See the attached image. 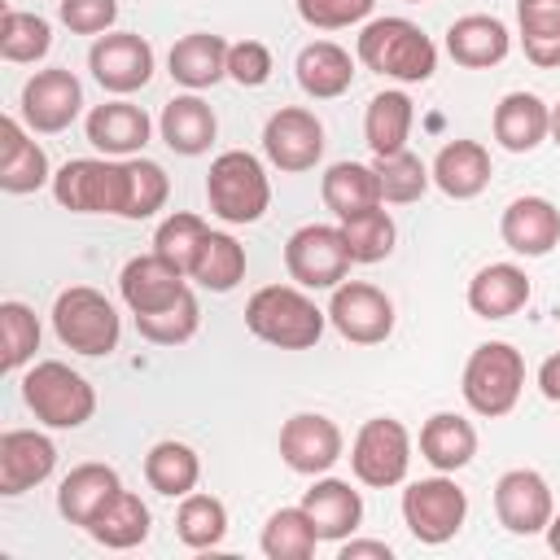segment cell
Listing matches in <instances>:
<instances>
[{
  "label": "cell",
  "instance_id": "6da1fadb",
  "mask_svg": "<svg viewBox=\"0 0 560 560\" xmlns=\"http://www.w3.org/2000/svg\"><path fill=\"white\" fill-rule=\"evenodd\" d=\"M354 52L372 74H385L398 83H429L438 70V44L411 18H398V13L363 22Z\"/></svg>",
  "mask_w": 560,
  "mask_h": 560
},
{
  "label": "cell",
  "instance_id": "7a4b0ae2",
  "mask_svg": "<svg viewBox=\"0 0 560 560\" xmlns=\"http://www.w3.org/2000/svg\"><path fill=\"white\" fill-rule=\"evenodd\" d=\"M328 311L306 298L302 284H262L245 302V328L276 350H311L324 337Z\"/></svg>",
  "mask_w": 560,
  "mask_h": 560
},
{
  "label": "cell",
  "instance_id": "3957f363",
  "mask_svg": "<svg viewBox=\"0 0 560 560\" xmlns=\"http://www.w3.org/2000/svg\"><path fill=\"white\" fill-rule=\"evenodd\" d=\"M52 201L70 214H118L127 219L131 166L127 158H70L52 171Z\"/></svg>",
  "mask_w": 560,
  "mask_h": 560
},
{
  "label": "cell",
  "instance_id": "277c9868",
  "mask_svg": "<svg viewBox=\"0 0 560 560\" xmlns=\"http://www.w3.org/2000/svg\"><path fill=\"white\" fill-rule=\"evenodd\" d=\"M22 402L48 429H83L96 416V389L61 359H39L22 372Z\"/></svg>",
  "mask_w": 560,
  "mask_h": 560
},
{
  "label": "cell",
  "instance_id": "5b68a950",
  "mask_svg": "<svg viewBox=\"0 0 560 560\" xmlns=\"http://www.w3.org/2000/svg\"><path fill=\"white\" fill-rule=\"evenodd\" d=\"M206 206L214 219L232 223V228H245V223H258L271 206V179H267V166L249 153V149H228L210 162L206 171Z\"/></svg>",
  "mask_w": 560,
  "mask_h": 560
},
{
  "label": "cell",
  "instance_id": "8992f818",
  "mask_svg": "<svg viewBox=\"0 0 560 560\" xmlns=\"http://www.w3.org/2000/svg\"><path fill=\"white\" fill-rule=\"evenodd\" d=\"M52 332H57V341L66 350H74L83 359H101V354H114L118 350L122 319H118V306L101 289L70 284L52 302Z\"/></svg>",
  "mask_w": 560,
  "mask_h": 560
},
{
  "label": "cell",
  "instance_id": "52a82bcc",
  "mask_svg": "<svg viewBox=\"0 0 560 560\" xmlns=\"http://www.w3.org/2000/svg\"><path fill=\"white\" fill-rule=\"evenodd\" d=\"M521 389H525V354L512 341H481L468 354L459 394L472 416H486V420L508 416L521 402Z\"/></svg>",
  "mask_w": 560,
  "mask_h": 560
},
{
  "label": "cell",
  "instance_id": "ba28073f",
  "mask_svg": "<svg viewBox=\"0 0 560 560\" xmlns=\"http://www.w3.org/2000/svg\"><path fill=\"white\" fill-rule=\"evenodd\" d=\"M411 468V433L402 420L394 416H372L359 424L354 442H350V472L359 486L372 490H389L402 486Z\"/></svg>",
  "mask_w": 560,
  "mask_h": 560
},
{
  "label": "cell",
  "instance_id": "9c48e42d",
  "mask_svg": "<svg viewBox=\"0 0 560 560\" xmlns=\"http://www.w3.org/2000/svg\"><path fill=\"white\" fill-rule=\"evenodd\" d=\"M464 516H468V494L455 486L451 472L420 477L402 490V525L424 547L451 542L464 529Z\"/></svg>",
  "mask_w": 560,
  "mask_h": 560
},
{
  "label": "cell",
  "instance_id": "30bf717a",
  "mask_svg": "<svg viewBox=\"0 0 560 560\" xmlns=\"http://www.w3.org/2000/svg\"><path fill=\"white\" fill-rule=\"evenodd\" d=\"M350 262L341 223H302L284 241V271L302 289H337L350 276Z\"/></svg>",
  "mask_w": 560,
  "mask_h": 560
},
{
  "label": "cell",
  "instance_id": "8fae6325",
  "mask_svg": "<svg viewBox=\"0 0 560 560\" xmlns=\"http://www.w3.org/2000/svg\"><path fill=\"white\" fill-rule=\"evenodd\" d=\"M328 324L350 346H381L394 332V302L368 280H341L328 298Z\"/></svg>",
  "mask_w": 560,
  "mask_h": 560
},
{
  "label": "cell",
  "instance_id": "7c38bea8",
  "mask_svg": "<svg viewBox=\"0 0 560 560\" xmlns=\"http://www.w3.org/2000/svg\"><path fill=\"white\" fill-rule=\"evenodd\" d=\"M88 70L105 92L131 96L153 79V44L136 31H105L88 48Z\"/></svg>",
  "mask_w": 560,
  "mask_h": 560
},
{
  "label": "cell",
  "instance_id": "4fadbf2b",
  "mask_svg": "<svg viewBox=\"0 0 560 560\" xmlns=\"http://www.w3.org/2000/svg\"><path fill=\"white\" fill-rule=\"evenodd\" d=\"M18 109H22V122H26L35 136H57V131H66V127L79 118V109H83V83H79L66 66L35 70V74L22 83Z\"/></svg>",
  "mask_w": 560,
  "mask_h": 560
},
{
  "label": "cell",
  "instance_id": "5bb4252c",
  "mask_svg": "<svg viewBox=\"0 0 560 560\" xmlns=\"http://www.w3.org/2000/svg\"><path fill=\"white\" fill-rule=\"evenodd\" d=\"M262 153L276 171L302 175L324 158V122L302 105H280L262 122Z\"/></svg>",
  "mask_w": 560,
  "mask_h": 560
},
{
  "label": "cell",
  "instance_id": "9a60e30c",
  "mask_svg": "<svg viewBox=\"0 0 560 560\" xmlns=\"http://www.w3.org/2000/svg\"><path fill=\"white\" fill-rule=\"evenodd\" d=\"M494 516L516 538L547 534V521L556 516V499H551L547 477L534 468H508L494 481Z\"/></svg>",
  "mask_w": 560,
  "mask_h": 560
},
{
  "label": "cell",
  "instance_id": "2e32d148",
  "mask_svg": "<svg viewBox=\"0 0 560 560\" xmlns=\"http://www.w3.org/2000/svg\"><path fill=\"white\" fill-rule=\"evenodd\" d=\"M346 451V438L337 420L319 411H298L280 424V459L302 477H324Z\"/></svg>",
  "mask_w": 560,
  "mask_h": 560
},
{
  "label": "cell",
  "instance_id": "e0dca14e",
  "mask_svg": "<svg viewBox=\"0 0 560 560\" xmlns=\"http://www.w3.org/2000/svg\"><path fill=\"white\" fill-rule=\"evenodd\" d=\"M184 293H188V276L175 262H166L158 249L127 258L118 271V298L131 315H153V311L179 302Z\"/></svg>",
  "mask_w": 560,
  "mask_h": 560
},
{
  "label": "cell",
  "instance_id": "ac0fdd59",
  "mask_svg": "<svg viewBox=\"0 0 560 560\" xmlns=\"http://www.w3.org/2000/svg\"><path fill=\"white\" fill-rule=\"evenodd\" d=\"M57 468V446L39 429H4L0 433V494L18 499L44 486Z\"/></svg>",
  "mask_w": 560,
  "mask_h": 560
},
{
  "label": "cell",
  "instance_id": "d6986e66",
  "mask_svg": "<svg viewBox=\"0 0 560 560\" xmlns=\"http://www.w3.org/2000/svg\"><path fill=\"white\" fill-rule=\"evenodd\" d=\"M83 131H88V144L101 149L105 158H136L153 136V118L140 105L118 96V101L92 105L83 118Z\"/></svg>",
  "mask_w": 560,
  "mask_h": 560
},
{
  "label": "cell",
  "instance_id": "ffe728a7",
  "mask_svg": "<svg viewBox=\"0 0 560 560\" xmlns=\"http://www.w3.org/2000/svg\"><path fill=\"white\" fill-rule=\"evenodd\" d=\"M52 184V166L39 140H31V127L13 114L0 118V188L22 197Z\"/></svg>",
  "mask_w": 560,
  "mask_h": 560
},
{
  "label": "cell",
  "instance_id": "44dd1931",
  "mask_svg": "<svg viewBox=\"0 0 560 560\" xmlns=\"http://www.w3.org/2000/svg\"><path fill=\"white\" fill-rule=\"evenodd\" d=\"M499 236L521 258H542L560 245V210L547 197H516L499 214Z\"/></svg>",
  "mask_w": 560,
  "mask_h": 560
},
{
  "label": "cell",
  "instance_id": "7402d4cb",
  "mask_svg": "<svg viewBox=\"0 0 560 560\" xmlns=\"http://www.w3.org/2000/svg\"><path fill=\"white\" fill-rule=\"evenodd\" d=\"M446 52L464 70H490L512 52V31L494 13H464L446 26Z\"/></svg>",
  "mask_w": 560,
  "mask_h": 560
},
{
  "label": "cell",
  "instance_id": "603a6c76",
  "mask_svg": "<svg viewBox=\"0 0 560 560\" xmlns=\"http://www.w3.org/2000/svg\"><path fill=\"white\" fill-rule=\"evenodd\" d=\"M306 516L319 529V542H346L363 525V494L341 477H315V486L302 494Z\"/></svg>",
  "mask_w": 560,
  "mask_h": 560
},
{
  "label": "cell",
  "instance_id": "cb8c5ba5",
  "mask_svg": "<svg viewBox=\"0 0 560 560\" xmlns=\"http://www.w3.org/2000/svg\"><path fill=\"white\" fill-rule=\"evenodd\" d=\"M118 490H122V477H118L114 464H96V459H92V464H74V468L61 477V486H57V512H61V521L88 529L92 516H96Z\"/></svg>",
  "mask_w": 560,
  "mask_h": 560
},
{
  "label": "cell",
  "instance_id": "d4e9b609",
  "mask_svg": "<svg viewBox=\"0 0 560 560\" xmlns=\"http://www.w3.org/2000/svg\"><path fill=\"white\" fill-rule=\"evenodd\" d=\"M158 136H162V144H166L171 153H179V158H201V153L214 144V136H219V118H214V109H210L197 92H184V96H171V101L162 105Z\"/></svg>",
  "mask_w": 560,
  "mask_h": 560
},
{
  "label": "cell",
  "instance_id": "484cf974",
  "mask_svg": "<svg viewBox=\"0 0 560 560\" xmlns=\"http://www.w3.org/2000/svg\"><path fill=\"white\" fill-rule=\"evenodd\" d=\"M166 74L188 88V92H201V88H214L219 79H228V39L223 35H210V31H192V35H179L166 52Z\"/></svg>",
  "mask_w": 560,
  "mask_h": 560
},
{
  "label": "cell",
  "instance_id": "4316f807",
  "mask_svg": "<svg viewBox=\"0 0 560 560\" xmlns=\"http://www.w3.org/2000/svg\"><path fill=\"white\" fill-rule=\"evenodd\" d=\"M490 127L508 153H534L542 140H551V105L534 92H508L494 105Z\"/></svg>",
  "mask_w": 560,
  "mask_h": 560
},
{
  "label": "cell",
  "instance_id": "83f0119b",
  "mask_svg": "<svg viewBox=\"0 0 560 560\" xmlns=\"http://www.w3.org/2000/svg\"><path fill=\"white\" fill-rule=\"evenodd\" d=\"M433 184L451 197V201H472L486 192L490 184V149L481 140H446L429 166Z\"/></svg>",
  "mask_w": 560,
  "mask_h": 560
},
{
  "label": "cell",
  "instance_id": "f1b7e54d",
  "mask_svg": "<svg viewBox=\"0 0 560 560\" xmlns=\"http://www.w3.org/2000/svg\"><path fill=\"white\" fill-rule=\"evenodd\" d=\"M293 74H298V88L311 96V101H337L350 92L354 83V57L332 44V39H311L298 61H293Z\"/></svg>",
  "mask_w": 560,
  "mask_h": 560
},
{
  "label": "cell",
  "instance_id": "f546056e",
  "mask_svg": "<svg viewBox=\"0 0 560 560\" xmlns=\"http://www.w3.org/2000/svg\"><path fill=\"white\" fill-rule=\"evenodd\" d=\"M529 276L516 262H486L468 280V311L481 319H508L529 302Z\"/></svg>",
  "mask_w": 560,
  "mask_h": 560
},
{
  "label": "cell",
  "instance_id": "4dcf8cb0",
  "mask_svg": "<svg viewBox=\"0 0 560 560\" xmlns=\"http://www.w3.org/2000/svg\"><path fill=\"white\" fill-rule=\"evenodd\" d=\"M477 455V429L459 411H433L420 424V459L433 472H459Z\"/></svg>",
  "mask_w": 560,
  "mask_h": 560
},
{
  "label": "cell",
  "instance_id": "1f68e13d",
  "mask_svg": "<svg viewBox=\"0 0 560 560\" xmlns=\"http://www.w3.org/2000/svg\"><path fill=\"white\" fill-rule=\"evenodd\" d=\"M411 122H416V105H411L407 92H398V88L376 92L363 109V140H368L372 158L402 153L407 140H411Z\"/></svg>",
  "mask_w": 560,
  "mask_h": 560
},
{
  "label": "cell",
  "instance_id": "d6a6232c",
  "mask_svg": "<svg viewBox=\"0 0 560 560\" xmlns=\"http://www.w3.org/2000/svg\"><path fill=\"white\" fill-rule=\"evenodd\" d=\"M153 529V516H149V503L136 494V490H118L88 525V538L109 547V551H131L149 538Z\"/></svg>",
  "mask_w": 560,
  "mask_h": 560
},
{
  "label": "cell",
  "instance_id": "836d02e7",
  "mask_svg": "<svg viewBox=\"0 0 560 560\" xmlns=\"http://www.w3.org/2000/svg\"><path fill=\"white\" fill-rule=\"evenodd\" d=\"M319 197L337 214V223L359 214V210L385 206L381 201V179H376V171L368 162H332L324 171V179H319Z\"/></svg>",
  "mask_w": 560,
  "mask_h": 560
},
{
  "label": "cell",
  "instance_id": "e575fe53",
  "mask_svg": "<svg viewBox=\"0 0 560 560\" xmlns=\"http://www.w3.org/2000/svg\"><path fill=\"white\" fill-rule=\"evenodd\" d=\"M144 481L149 490L166 494V499H184L197 490L201 481V455L188 446V442H175V438H162L149 446L144 455Z\"/></svg>",
  "mask_w": 560,
  "mask_h": 560
},
{
  "label": "cell",
  "instance_id": "d590c367",
  "mask_svg": "<svg viewBox=\"0 0 560 560\" xmlns=\"http://www.w3.org/2000/svg\"><path fill=\"white\" fill-rule=\"evenodd\" d=\"M188 280L210 289V293H232L241 280H245V245L232 236V232H206L192 267H188Z\"/></svg>",
  "mask_w": 560,
  "mask_h": 560
},
{
  "label": "cell",
  "instance_id": "8d00e7d4",
  "mask_svg": "<svg viewBox=\"0 0 560 560\" xmlns=\"http://www.w3.org/2000/svg\"><path fill=\"white\" fill-rule=\"evenodd\" d=\"M516 35L525 61L538 70L560 66V0H516Z\"/></svg>",
  "mask_w": 560,
  "mask_h": 560
},
{
  "label": "cell",
  "instance_id": "74e56055",
  "mask_svg": "<svg viewBox=\"0 0 560 560\" xmlns=\"http://www.w3.org/2000/svg\"><path fill=\"white\" fill-rule=\"evenodd\" d=\"M258 547L267 560H311L319 547V529L306 516V508H276L258 534Z\"/></svg>",
  "mask_w": 560,
  "mask_h": 560
},
{
  "label": "cell",
  "instance_id": "f35d334b",
  "mask_svg": "<svg viewBox=\"0 0 560 560\" xmlns=\"http://www.w3.org/2000/svg\"><path fill=\"white\" fill-rule=\"evenodd\" d=\"M175 534H179V542L192 547V551L219 547V542L228 538V508H223V499L201 494V490L184 494L179 508H175Z\"/></svg>",
  "mask_w": 560,
  "mask_h": 560
},
{
  "label": "cell",
  "instance_id": "ab89813d",
  "mask_svg": "<svg viewBox=\"0 0 560 560\" xmlns=\"http://www.w3.org/2000/svg\"><path fill=\"white\" fill-rule=\"evenodd\" d=\"M52 48V22L26 9H4L0 13V57L13 66H31L48 57Z\"/></svg>",
  "mask_w": 560,
  "mask_h": 560
},
{
  "label": "cell",
  "instance_id": "60d3db41",
  "mask_svg": "<svg viewBox=\"0 0 560 560\" xmlns=\"http://www.w3.org/2000/svg\"><path fill=\"white\" fill-rule=\"evenodd\" d=\"M341 236H346V249H350L354 262H381V258L394 254L398 228H394L385 206H372V210H359V214L341 219Z\"/></svg>",
  "mask_w": 560,
  "mask_h": 560
},
{
  "label": "cell",
  "instance_id": "b9f144b4",
  "mask_svg": "<svg viewBox=\"0 0 560 560\" xmlns=\"http://www.w3.org/2000/svg\"><path fill=\"white\" fill-rule=\"evenodd\" d=\"M372 171H376V179H381V201H389V206L420 201V197L429 192V184H433L429 166H424L411 149L389 153V158H372Z\"/></svg>",
  "mask_w": 560,
  "mask_h": 560
},
{
  "label": "cell",
  "instance_id": "7bdbcfd3",
  "mask_svg": "<svg viewBox=\"0 0 560 560\" xmlns=\"http://www.w3.org/2000/svg\"><path fill=\"white\" fill-rule=\"evenodd\" d=\"M0 350H4V372H26L39 350V319L26 302H0Z\"/></svg>",
  "mask_w": 560,
  "mask_h": 560
},
{
  "label": "cell",
  "instance_id": "ee69618b",
  "mask_svg": "<svg viewBox=\"0 0 560 560\" xmlns=\"http://www.w3.org/2000/svg\"><path fill=\"white\" fill-rule=\"evenodd\" d=\"M197 328H201V306H197L192 289L179 302H171L153 315H136V332L153 346H184V341L197 337Z\"/></svg>",
  "mask_w": 560,
  "mask_h": 560
},
{
  "label": "cell",
  "instance_id": "f6af8a7d",
  "mask_svg": "<svg viewBox=\"0 0 560 560\" xmlns=\"http://www.w3.org/2000/svg\"><path fill=\"white\" fill-rule=\"evenodd\" d=\"M206 232H210V223H206L201 214H192V210H175V214H166V219L158 223V232H153V249L188 276V267H192V258H197Z\"/></svg>",
  "mask_w": 560,
  "mask_h": 560
},
{
  "label": "cell",
  "instance_id": "bcb514c9",
  "mask_svg": "<svg viewBox=\"0 0 560 560\" xmlns=\"http://www.w3.org/2000/svg\"><path fill=\"white\" fill-rule=\"evenodd\" d=\"M127 166H131V201H127V219H149V214H158L162 206H166V197H171V175L153 162V158H127Z\"/></svg>",
  "mask_w": 560,
  "mask_h": 560
},
{
  "label": "cell",
  "instance_id": "7dc6e473",
  "mask_svg": "<svg viewBox=\"0 0 560 560\" xmlns=\"http://www.w3.org/2000/svg\"><path fill=\"white\" fill-rule=\"evenodd\" d=\"M298 18L311 31H341V26H359L372 18L376 0H293Z\"/></svg>",
  "mask_w": 560,
  "mask_h": 560
},
{
  "label": "cell",
  "instance_id": "c3c4849f",
  "mask_svg": "<svg viewBox=\"0 0 560 560\" xmlns=\"http://www.w3.org/2000/svg\"><path fill=\"white\" fill-rule=\"evenodd\" d=\"M276 61H271V48L262 39H236L228 44V79L241 83V88H262L271 79Z\"/></svg>",
  "mask_w": 560,
  "mask_h": 560
},
{
  "label": "cell",
  "instance_id": "681fc988",
  "mask_svg": "<svg viewBox=\"0 0 560 560\" xmlns=\"http://www.w3.org/2000/svg\"><path fill=\"white\" fill-rule=\"evenodd\" d=\"M57 18L70 35H105L118 22V0H57Z\"/></svg>",
  "mask_w": 560,
  "mask_h": 560
},
{
  "label": "cell",
  "instance_id": "f907efd6",
  "mask_svg": "<svg viewBox=\"0 0 560 560\" xmlns=\"http://www.w3.org/2000/svg\"><path fill=\"white\" fill-rule=\"evenodd\" d=\"M337 556H341V560H394V547L381 542V538H354V534H350Z\"/></svg>",
  "mask_w": 560,
  "mask_h": 560
},
{
  "label": "cell",
  "instance_id": "816d5d0a",
  "mask_svg": "<svg viewBox=\"0 0 560 560\" xmlns=\"http://www.w3.org/2000/svg\"><path fill=\"white\" fill-rule=\"evenodd\" d=\"M538 389H542L547 402H560V350L542 359V368H538Z\"/></svg>",
  "mask_w": 560,
  "mask_h": 560
},
{
  "label": "cell",
  "instance_id": "f5cc1de1",
  "mask_svg": "<svg viewBox=\"0 0 560 560\" xmlns=\"http://www.w3.org/2000/svg\"><path fill=\"white\" fill-rule=\"evenodd\" d=\"M547 547H551V551L560 556V512H556V516L547 521Z\"/></svg>",
  "mask_w": 560,
  "mask_h": 560
},
{
  "label": "cell",
  "instance_id": "db71d44e",
  "mask_svg": "<svg viewBox=\"0 0 560 560\" xmlns=\"http://www.w3.org/2000/svg\"><path fill=\"white\" fill-rule=\"evenodd\" d=\"M551 140H556V144H560V101H556V105H551Z\"/></svg>",
  "mask_w": 560,
  "mask_h": 560
},
{
  "label": "cell",
  "instance_id": "11a10c76",
  "mask_svg": "<svg viewBox=\"0 0 560 560\" xmlns=\"http://www.w3.org/2000/svg\"><path fill=\"white\" fill-rule=\"evenodd\" d=\"M407 4H424V0H407Z\"/></svg>",
  "mask_w": 560,
  "mask_h": 560
}]
</instances>
